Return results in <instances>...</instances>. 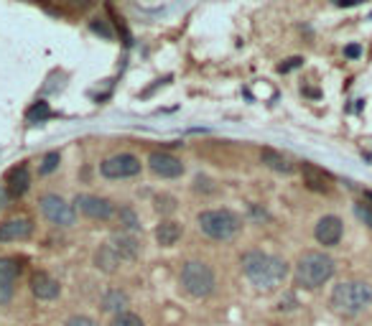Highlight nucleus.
Here are the masks:
<instances>
[{"label": "nucleus", "mask_w": 372, "mask_h": 326, "mask_svg": "<svg viewBox=\"0 0 372 326\" xmlns=\"http://www.w3.org/2000/svg\"><path fill=\"white\" fill-rule=\"evenodd\" d=\"M301 64H304V59H301V57L286 59V64H280L278 72H280V74H286V72H291V69H298Z\"/></svg>", "instance_id": "28"}, {"label": "nucleus", "mask_w": 372, "mask_h": 326, "mask_svg": "<svg viewBox=\"0 0 372 326\" xmlns=\"http://www.w3.org/2000/svg\"><path fill=\"white\" fill-rule=\"evenodd\" d=\"M118 219H120V227L123 230H127V234H133L141 230V219H138V214L130 207H120L118 212Z\"/></svg>", "instance_id": "21"}, {"label": "nucleus", "mask_w": 372, "mask_h": 326, "mask_svg": "<svg viewBox=\"0 0 372 326\" xmlns=\"http://www.w3.org/2000/svg\"><path fill=\"white\" fill-rule=\"evenodd\" d=\"M31 293H34L39 301H54L61 293V285L49 273H34L31 276Z\"/></svg>", "instance_id": "12"}, {"label": "nucleus", "mask_w": 372, "mask_h": 326, "mask_svg": "<svg viewBox=\"0 0 372 326\" xmlns=\"http://www.w3.org/2000/svg\"><path fill=\"white\" fill-rule=\"evenodd\" d=\"M64 326H97V321L90 316H72Z\"/></svg>", "instance_id": "29"}, {"label": "nucleus", "mask_w": 372, "mask_h": 326, "mask_svg": "<svg viewBox=\"0 0 372 326\" xmlns=\"http://www.w3.org/2000/svg\"><path fill=\"white\" fill-rule=\"evenodd\" d=\"M110 247L120 255V260H136L141 255V240L136 234L115 232L110 237Z\"/></svg>", "instance_id": "13"}, {"label": "nucleus", "mask_w": 372, "mask_h": 326, "mask_svg": "<svg viewBox=\"0 0 372 326\" xmlns=\"http://www.w3.org/2000/svg\"><path fill=\"white\" fill-rule=\"evenodd\" d=\"M18 276H21V260L18 258H0V283L16 285Z\"/></svg>", "instance_id": "20"}, {"label": "nucleus", "mask_w": 372, "mask_h": 326, "mask_svg": "<svg viewBox=\"0 0 372 326\" xmlns=\"http://www.w3.org/2000/svg\"><path fill=\"white\" fill-rule=\"evenodd\" d=\"M344 57H347V59H360V57H362V46H360V43H349V46H344Z\"/></svg>", "instance_id": "30"}, {"label": "nucleus", "mask_w": 372, "mask_h": 326, "mask_svg": "<svg viewBox=\"0 0 372 326\" xmlns=\"http://www.w3.org/2000/svg\"><path fill=\"white\" fill-rule=\"evenodd\" d=\"M260 161H262V166H268L271 171H276V174H293V171H296V163L288 159L286 153L273 151V148H262Z\"/></svg>", "instance_id": "15"}, {"label": "nucleus", "mask_w": 372, "mask_h": 326, "mask_svg": "<svg viewBox=\"0 0 372 326\" xmlns=\"http://www.w3.org/2000/svg\"><path fill=\"white\" fill-rule=\"evenodd\" d=\"M120 255L115 250H112L110 245H102V247H97V252H94V268L102 270V273H115V270L120 268Z\"/></svg>", "instance_id": "17"}, {"label": "nucleus", "mask_w": 372, "mask_h": 326, "mask_svg": "<svg viewBox=\"0 0 372 326\" xmlns=\"http://www.w3.org/2000/svg\"><path fill=\"white\" fill-rule=\"evenodd\" d=\"M271 326H276V324H271Z\"/></svg>", "instance_id": "32"}, {"label": "nucleus", "mask_w": 372, "mask_h": 326, "mask_svg": "<svg viewBox=\"0 0 372 326\" xmlns=\"http://www.w3.org/2000/svg\"><path fill=\"white\" fill-rule=\"evenodd\" d=\"M28 186H31V174L25 166L13 168L8 174V196H23L28 192Z\"/></svg>", "instance_id": "18"}, {"label": "nucleus", "mask_w": 372, "mask_h": 326, "mask_svg": "<svg viewBox=\"0 0 372 326\" xmlns=\"http://www.w3.org/2000/svg\"><path fill=\"white\" fill-rule=\"evenodd\" d=\"M178 283L184 288V293H189L192 298H207L211 296L214 285H217V278H214V270L202 263V260H189L181 268V276H178Z\"/></svg>", "instance_id": "5"}, {"label": "nucleus", "mask_w": 372, "mask_h": 326, "mask_svg": "<svg viewBox=\"0 0 372 326\" xmlns=\"http://www.w3.org/2000/svg\"><path fill=\"white\" fill-rule=\"evenodd\" d=\"M39 210L54 227H72L76 222L74 204H69L67 199H61L59 194H43L39 199Z\"/></svg>", "instance_id": "6"}, {"label": "nucleus", "mask_w": 372, "mask_h": 326, "mask_svg": "<svg viewBox=\"0 0 372 326\" xmlns=\"http://www.w3.org/2000/svg\"><path fill=\"white\" fill-rule=\"evenodd\" d=\"M59 161H61V156L56 151L46 153V156H43V161H41V166H39V174H41V176L54 174V171L59 168Z\"/></svg>", "instance_id": "23"}, {"label": "nucleus", "mask_w": 372, "mask_h": 326, "mask_svg": "<svg viewBox=\"0 0 372 326\" xmlns=\"http://www.w3.org/2000/svg\"><path fill=\"white\" fill-rule=\"evenodd\" d=\"M304 184L311 189V192H319V194H329L331 192V176L324 171V168L313 166V163H304Z\"/></svg>", "instance_id": "14"}, {"label": "nucleus", "mask_w": 372, "mask_h": 326, "mask_svg": "<svg viewBox=\"0 0 372 326\" xmlns=\"http://www.w3.org/2000/svg\"><path fill=\"white\" fill-rule=\"evenodd\" d=\"M355 217L360 219L364 227H370V230H372V204H367V201H357V204H355Z\"/></svg>", "instance_id": "24"}, {"label": "nucleus", "mask_w": 372, "mask_h": 326, "mask_svg": "<svg viewBox=\"0 0 372 326\" xmlns=\"http://www.w3.org/2000/svg\"><path fill=\"white\" fill-rule=\"evenodd\" d=\"M141 171H143V163L133 153H115V156H110V159H105L100 163V174L105 179H112V181H118V179H133Z\"/></svg>", "instance_id": "7"}, {"label": "nucleus", "mask_w": 372, "mask_h": 326, "mask_svg": "<svg viewBox=\"0 0 372 326\" xmlns=\"http://www.w3.org/2000/svg\"><path fill=\"white\" fill-rule=\"evenodd\" d=\"M127 296L120 288H112L102 296V311H110V314H125Z\"/></svg>", "instance_id": "19"}, {"label": "nucleus", "mask_w": 372, "mask_h": 326, "mask_svg": "<svg viewBox=\"0 0 372 326\" xmlns=\"http://www.w3.org/2000/svg\"><path fill=\"white\" fill-rule=\"evenodd\" d=\"M329 303L334 314L355 318L372 306V285L367 281H344V283L334 285Z\"/></svg>", "instance_id": "2"}, {"label": "nucleus", "mask_w": 372, "mask_h": 326, "mask_svg": "<svg viewBox=\"0 0 372 326\" xmlns=\"http://www.w3.org/2000/svg\"><path fill=\"white\" fill-rule=\"evenodd\" d=\"M13 293H16V285L13 283H0V306L13 301Z\"/></svg>", "instance_id": "27"}, {"label": "nucleus", "mask_w": 372, "mask_h": 326, "mask_svg": "<svg viewBox=\"0 0 372 326\" xmlns=\"http://www.w3.org/2000/svg\"><path fill=\"white\" fill-rule=\"evenodd\" d=\"M110 326H143V318L136 316V314H130V311H125V314H118V316L112 318Z\"/></svg>", "instance_id": "25"}, {"label": "nucleus", "mask_w": 372, "mask_h": 326, "mask_svg": "<svg viewBox=\"0 0 372 326\" xmlns=\"http://www.w3.org/2000/svg\"><path fill=\"white\" fill-rule=\"evenodd\" d=\"M34 234V222L28 217L6 219L0 225V243H18V240H28Z\"/></svg>", "instance_id": "11"}, {"label": "nucleus", "mask_w": 372, "mask_h": 326, "mask_svg": "<svg viewBox=\"0 0 372 326\" xmlns=\"http://www.w3.org/2000/svg\"><path fill=\"white\" fill-rule=\"evenodd\" d=\"M196 225L207 237L217 240V243H227L232 237L240 234L242 230V219L229 210H207L196 217Z\"/></svg>", "instance_id": "4"}, {"label": "nucleus", "mask_w": 372, "mask_h": 326, "mask_svg": "<svg viewBox=\"0 0 372 326\" xmlns=\"http://www.w3.org/2000/svg\"><path fill=\"white\" fill-rule=\"evenodd\" d=\"M148 168H151L158 179H178V176L184 174V163H181V159L171 156V153H163V151H156L148 156Z\"/></svg>", "instance_id": "10"}, {"label": "nucleus", "mask_w": 372, "mask_h": 326, "mask_svg": "<svg viewBox=\"0 0 372 326\" xmlns=\"http://www.w3.org/2000/svg\"><path fill=\"white\" fill-rule=\"evenodd\" d=\"M334 276V260L327 252H306L296 263V285L301 288H322Z\"/></svg>", "instance_id": "3"}, {"label": "nucleus", "mask_w": 372, "mask_h": 326, "mask_svg": "<svg viewBox=\"0 0 372 326\" xmlns=\"http://www.w3.org/2000/svg\"><path fill=\"white\" fill-rule=\"evenodd\" d=\"M28 120H43V117H49V105L46 102H36L34 108L25 112Z\"/></svg>", "instance_id": "26"}, {"label": "nucleus", "mask_w": 372, "mask_h": 326, "mask_svg": "<svg viewBox=\"0 0 372 326\" xmlns=\"http://www.w3.org/2000/svg\"><path fill=\"white\" fill-rule=\"evenodd\" d=\"M342 234H344V222H342L337 214H327V217H322L316 222V227H313V237H316V243L324 245V247L339 245Z\"/></svg>", "instance_id": "9"}, {"label": "nucleus", "mask_w": 372, "mask_h": 326, "mask_svg": "<svg viewBox=\"0 0 372 326\" xmlns=\"http://www.w3.org/2000/svg\"><path fill=\"white\" fill-rule=\"evenodd\" d=\"M74 210H79L85 217L90 219H110L115 214V204L105 196H94V194H76Z\"/></svg>", "instance_id": "8"}, {"label": "nucleus", "mask_w": 372, "mask_h": 326, "mask_svg": "<svg viewBox=\"0 0 372 326\" xmlns=\"http://www.w3.org/2000/svg\"><path fill=\"white\" fill-rule=\"evenodd\" d=\"M370 199H372V192H370Z\"/></svg>", "instance_id": "31"}, {"label": "nucleus", "mask_w": 372, "mask_h": 326, "mask_svg": "<svg viewBox=\"0 0 372 326\" xmlns=\"http://www.w3.org/2000/svg\"><path fill=\"white\" fill-rule=\"evenodd\" d=\"M181 234H184V227L174 222V219H166V222L156 227V240H158L161 247H174L181 240Z\"/></svg>", "instance_id": "16"}, {"label": "nucleus", "mask_w": 372, "mask_h": 326, "mask_svg": "<svg viewBox=\"0 0 372 326\" xmlns=\"http://www.w3.org/2000/svg\"><path fill=\"white\" fill-rule=\"evenodd\" d=\"M153 207L158 214H174L178 210V201L176 196H171V194H158L156 199H153Z\"/></svg>", "instance_id": "22"}, {"label": "nucleus", "mask_w": 372, "mask_h": 326, "mask_svg": "<svg viewBox=\"0 0 372 326\" xmlns=\"http://www.w3.org/2000/svg\"><path fill=\"white\" fill-rule=\"evenodd\" d=\"M242 273L250 278V283L262 293L276 291L278 285H283L288 276V263L278 255H268L262 250H250L240 260Z\"/></svg>", "instance_id": "1"}]
</instances>
